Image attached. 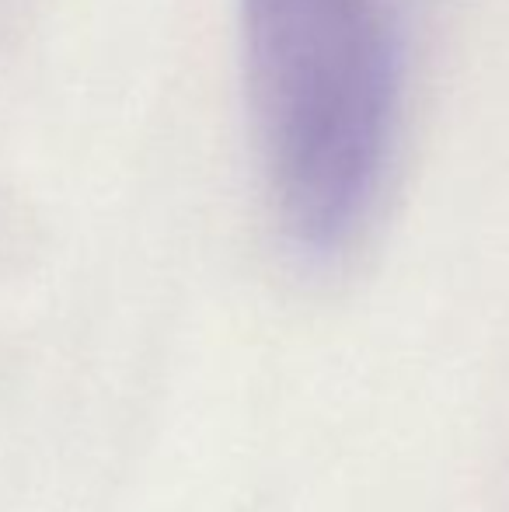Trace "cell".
<instances>
[{
  "mask_svg": "<svg viewBox=\"0 0 509 512\" xmlns=\"http://www.w3.org/2000/svg\"><path fill=\"white\" fill-rule=\"evenodd\" d=\"M245 88L276 223L325 262L381 199L401 105L391 0H241Z\"/></svg>",
  "mask_w": 509,
  "mask_h": 512,
  "instance_id": "6da1fadb",
  "label": "cell"
}]
</instances>
